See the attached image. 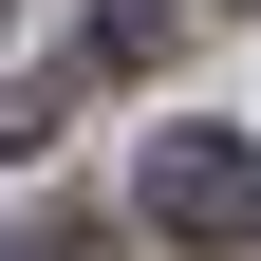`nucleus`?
<instances>
[{"label":"nucleus","instance_id":"f257e3e1","mask_svg":"<svg viewBox=\"0 0 261 261\" xmlns=\"http://www.w3.org/2000/svg\"><path fill=\"white\" fill-rule=\"evenodd\" d=\"M149 224L168 243H261V149L243 130H149Z\"/></svg>","mask_w":261,"mask_h":261}]
</instances>
